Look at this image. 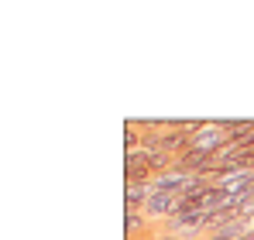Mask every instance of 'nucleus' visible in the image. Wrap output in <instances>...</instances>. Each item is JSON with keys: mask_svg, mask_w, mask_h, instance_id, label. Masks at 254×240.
Here are the masks:
<instances>
[{"mask_svg": "<svg viewBox=\"0 0 254 240\" xmlns=\"http://www.w3.org/2000/svg\"><path fill=\"white\" fill-rule=\"evenodd\" d=\"M227 141H230V134L220 127V120H216V123H203V130L192 134V151H203V155H210V158H213Z\"/></svg>", "mask_w": 254, "mask_h": 240, "instance_id": "1", "label": "nucleus"}, {"mask_svg": "<svg viewBox=\"0 0 254 240\" xmlns=\"http://www.w3.org/2000/svg\"><path fill=\"white\" fill-rule=\"evenodd\" d=\"M179 196H172V192H151L148 196V202H144V213L148 216H175V209H179Z\"/></svg>", "mask_w": 254, "mask_h": 240, "instance_id": "2", "label": "nucleus"}, {"mask_svg": "<svg viewBox=\"0 0 254 240\" xmlns=\"http://www.w3.org/2000/svg\"><path fill=\"white\" fill-rule=\"evenodd\" d=\"M151 196V185L148 182H127V206L134 209V206H144Z\"/></svg>", "mask_w": 254, "mask_h": 240, "instance_id": "3", "label": "nucleus"}, {"mask_svg": "<svg viewBox=\"0 0 254 240\" xmlns=\"http://www.w3.org/2000/svg\"><path fill=\"white\" fill-rule=\"evenodd\" d=\"M141 223H144V220H141V213H137V209H130V220H127V227H130V230H141Z\"/></svg>", "mask_w": 254, "mask_h": 240, "instance_id": "4", "label": "nucleus"}, {"mask_svg": "<svg viewBox=\"0 0 254 240\" xmlns=\"http://www.w3.org/2000/svg\"><path fill=\"white\" fill-rule=\"evenodd\" d=\"M210 240H230V237H210Z\"/></svg>", "mask_w": 254, "mask_h": 240, "instance_id": "5", "label": "nucleus"}]
</instances>
